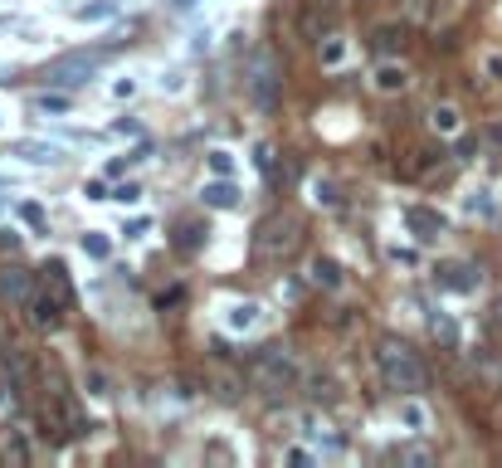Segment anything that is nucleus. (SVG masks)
<instances>
[{
	"label": "nucleus",
	"mask_w": 502,
	"mask_h": 468,
	"mask_svg": "<svg viewBox=\"0 0 502 468\" xmlns=\"http://www.w3.org/2000/svg\"><path fill=\"white\" fill-rule=\"evenodd\" d=\"M84 254H88V259H108V254H112L108 234H84Z\"/></svg>",
	"instance_id": "nucleus-23"
},
{
	"label": "nucleus",
	"mask_w": 502,
	"mask_h": 468,
	"mask_svg": "<svg viewBox=\"0 0 502 468\" xmlns=\"http://www.w3.org/2000/svg\"><path fill=\"white\" fill-rule=\"evenodd\" d=\"M376 366H381V376H386V386L395 390V395H419L424 390V361L400 342V337H386L381 347H376Z\"/></svg>",
	"instance_id": "nucleus-1"
},
{
	"label": "nucleus",
	"mask_w": 502,
	"mask_h": 468,
	"mask_svg": "<svg viewBox=\"0 0 502 468\" xmlns=\"http://www.w3.org/2000/svg\"><path fill=\"white\" fill-rule=\"evenodd\" d=\"M176 5H181V10H191V5H200V0H176Z\"/></svg>",
	"instance_id": "nucleus-36"
},
{
	"label": "nucleus",
	"mask_w": 502,
	"mask_h": 468,
	"mask_svg": "<svg viewBox=\"0 0 502 468\" xmlns=\"http://www.w3.org/2000/svg\"><path fill=\"white\" fill-rule=\"evenodd\" d=\"M346 54H351V49H346V39H341V34L317 39V59H322V69H341V64H346Z\"/></svg>",
	"instance_id": "nucleus-11"
},
{
	"label": "nucleus",
	"mask_w": 502,
	"mask_h": 468,
	"mask_svg": "<svg viewBox=\"0 0 502 468\" xmlns=\"http://www.w3.org/2000/svg\"><path fill=\"white\" fill-rule=\"evenodd\" d=\"M49 283H54V293L64 298V303H74V288H69V278H64V269H59V264L49 269Z\"/></svg>",
	"instance_id": "nucleus-26"
},
{
	"label": "nucleus",
	"mask_w": 502,
	"mask_h": 468,
	"mask_svg": "<svg viewBox=\"0 0 502 468\" xmlns=\"http://www.w3.org/2000/svg\"><path fill=\"white\" fill-rule=\"evenodd\" d=\"M64 298H49V293H39V298H29V322H34V327H59V322H64Z\"/></svg>",
	"instance_id": "nucleus-8"
},
{
	"label": "nucleus",
	"mask_w": 502,
	"mask_h": 468,
	"mask_svg": "<svg viewBox=\"0 0 502 468\" xmlns=\"http://www.w3.org/2000/svg\"><path fill=\"white\" fill-rule=\"evenodd\" d=\"M15 210H20V220H25L29 229H44V205H39V200H20Z\"/></svg>",
	"instance_id": "nucleus-21"
},
{
	"label": "nucleus",
	"mask_w": 502,
	"mask_h": 468,
	"mask_svg": "<svg viewBox=\"0 0 502 468\" xmlns=\"http://www.w3.org/2000/svg\"><path fill=\"white\" fill-rule=\"evenodd\" d=\"M395 44H405V29H395V25L376 29V49H381V54H391Z\"/></svg>",
	"instance_id": "nucleus-22"
},
{
	"label": "nucleus",
	"mask_w": 502,
	"mask_h": 468,
	"mask_svg": "<svg viewBox=\"0 0 502 468\" xmlns=\"http://www.w3.org/2000/svg\"><path fill=\"white\" fill-rule=\"evenodd\" d=\"M253 322H258V307H253V303H239V307H229V327H234V332H249Z\"/></svg>",
	"instance_id": "nucleus-20"
},
{
	"label": "nucleus",
	"mask_w": 502,
	"mask_h": 468,
	"mask_svg": "<svg viewBox=\"0 0 502 468\" xmlns=\"http://www.w3.org/2000/svg\"><path fill=\"white\" fill-rule=\"evenodd\" d=\"M439 283H444V288H458V293H473L478 274L468 269V264H448V269H439Z\"/></svg>",
	"instance_id": "nucleus-12"
},
{
	"label": "nucleus",
	"mask_w": 502,
	"mask_h": 468,
	"mask_svg": "<svg viewBox=\"0 0 502 468\" xmlns=\"http://www.w3.org/2000/svg\"><path fill=\"white\" fill-rule=\"evenodd\" d=\"M112 15H117V0H93V5L74 10V20H84V25H98V20H112Z\"/></svg>",
	"instance_id": "nucleus-16"
},
{
	"label": "nucleus",
	"mask_w": 502,
	"mask_h": 468,
	"mask_svg": "<svg viewBox=\"0 0 502 468\" xmlns=\"http://www.w3.org/2000/svg\"><path fill=\"white\" fill-rule=\"evenodd\" d=\"M5 371H10V376H15V386H25L29 381V361H25V352H20V347H5Z\"/></svg>",
	"instance_id": "nucleus-19"
},
{
	"label": "nucleus",
	"mask_w": 502,
	"mask_h": 468,
	"mask_svg": "<svg viewBox=\"0 0 502 468\" xmlns=\"http://www.w3.org/2000/svg\"><path fill=\"white\" fill-rule=\"evenodd\" d=\"M244 83H249V98H253V103H258L263 112H273V108H278V93H283V64L263 49V54H253L249 79H244Z\"/></svg>",
	"instance_id": "nucleus-5"
},
{
	"label": "nucleus",
	"mask_w": 502,
	"mask_h": 468,
	"mask_svg": "<svg viewBox=\"0 0 502 468\" xmlns=\"http://www.w3.org/2000/svg\"><path fill=\"white\" fill-rule=\"evenodd\" d=\"M112 200H117V205H137V200H141V186H132V181H127V186H117V191H112Z\"/></svg>",
	"instance_id": "nucleus-28"
},
{
	"label": "nucleus",
	"mask_w": 502,
	"mask_h": 468,
	"mask_svg": "<svg viewBox=\"0 0 502 468\" xmlns=\"http://www.w3.org/2000/svg\"><path fill=\"white\" fill-rule=\"evenodd\" d=\"M112 49L117 44H98V49H74V54H59L49 69H44V79H49V88H79V83H88L103 64L112 59Z\"/></svg>",
	"instance_id": "nucleus-3"
},
{
	"label": "nucleus",
	"mask_w": 502,
	"mask_h": 468,
	"mask_svg": "<svg viewBox=\"0 0 502 468\" xmlns=\"http://www.w3.org/2000/svg\"><path fill=\"white\" fill-rule=\"evenodd\" d=\"M10 454H15V459H20V464H25V459H29V444L20 439V434H10Z\"/></svg>",
	"instance_id": "nucleus-31"
},
{
	"label": "nucleus",
	"mask_w": 502,
	"mask_h": 468,
	"mask_svg": "<svg viewBox=\"0 0 502 468\" xmlns=\"http://www.w3.org/2000/svg\"><path fill=\"white\" fill-rule=\"evenodd\" d=\"M434 332H439V337H444V342H453V337H458V332H453V322H448V317H434Z\"/></svg>",
	"instance_id": "nucleus-32"
},
{
	"label": "nucleus",
	"mask_w": 502,
	"mask_h": 468,
	"mask_svg": "<svg viewBox=\"0 0 502 468\" xmlns=\"http://www.w3.org/2000/svg\"><path fill=\"white\" fill-rule=\"evenodd\" d=\"M405 69H400V64H381V69H376V93H405Z\"/></svg>",
	"instance_id": "nucleus-14"
},
{
	"label": "nucleus",
	"mask_w": 502,
	"mask_h": 468,
	"mask_svg": "<svg viewBox=\"0 0 502 468\" xmlns=\"http://www.w3.org/2000/svg\"><path fill=\"white\" fill-rule=\"evenodd\" d=\"M205 239H210V224L186 220V224H181V239H176V249H186V254H191V249H200Z\"/></svg>",
	"instance_id": "nucleus-18"
},
{
	"label": "nucleus",
	"mask_w": 502,
	"mask_h": 468,
	"mask_svg": "<svg viewBox=\"0 0 502 468\" xmlns=\"http://www.w3.org/2000/svg\"><path fill=\"white\" fill-rule=\"evenodd\" d=\"M0 298L29 307V298H34V274H29V269H5V274H0Z\"/></svg>",
	"instance_id": "nucleus-7"
},
{
	"label": "nucleus",
	"mask_w": 502,
	"mask_h": 468,
	"mask_svg": "<svg viewBox=\"0 0 502 468\" xmlns=\"http://www.w3.org/2000/svg\"><path fill=\"white\" fill-rule=\"evenodd\" d=\"M34 108H39V112H69V98H64V93H39Z\"/></svg>",
	"instance_id": "nucleus-24"
},
{
	"label": "nucleus",
	"mask_w": 502,
	"mask_h": 468,
	"mask_svg": "<svg viewBox=\"0 0 502 468\" xmlns=\"http://www.w3.org/2000/svg\"><path fill=\"white\" fill-rule=\"evenodd\" d=\"M312 200H317V205H336L341 195H336L332 181H312Z\"/></svg>",
	"instance_id": "nucleus-25"
},
{
	"label": "nucleus",
	"mask_w": 502,
	"mask_h": 468,
	"mask_svg": "<svg viewBox=\"0 0 502 468\" xmlns=\"http://www.w3.org/2000/svg\"><path fill=\"white\" fill-rule=\"evenodd\" d=\"M0 410H10V390L0 386Z\"/></svg>",
	"instance_id": "nucleus-35"
},
{
	"label": "nucleus",
	"mask_w": 502,
	"mask_h": 468,
	"mask_svg": "<svg viewBox=\"0 0 502 468\" xmlns=\"http://www.w3.org/2000/svg\"><path fill=\"white\" fill-rule=\"evenodd\" d=\"M400 419H405V429H410V434H424V429H429V414H424V405H419L415 395H405V400H400Z\"/></svg>",
	"instance_id": "nucleus-13"
},
{
	"label": "nucleus",
	"mask_w": 502,
	"mask_h": 468,
	"mask_svg": "<svg viewBox=\"0 0 502 468\" xmlns=\"http://www.w3.org/2000/svg\"><path fill=\"white\" fill-rule=\"evenodd\" d=\"M15 151H20V156H29V161H39V166L64 161V151H59V146H44V141H20Z\"/></svg>",
	"instance_id": "nucleus-17"
},
{
	"label": "nucleus",
	"mask_w": 502,
	"mask_h": 468,
	"mask_svg": "<svg viewBox=\"0 0 502 468\" xmlns=\"http://www.w3.org/2000/svg\"><path fill=\"white\" fill-rule=\"evenodd\" d=\"M112 132H122V137H141V122H132V117H122V122H112Z\"/></svg>",
	"instance_id": "nucleus-29"
},
{
	"label": "nucleus",
	"mask_w": 502,
	"mask_h": 468,
	"mask_svg": "<svg viewBox=\"0 0 502 468\" xmlns=\"http://www.w3.org/2000/svg\"><path fill=\"white\" fill-rule=\"evenodd\" d=\"M405 224L415 229L419 244H434V239H439V234L448 229L444 215H439V210H424V205H410V210H405Z\"/></svg>",
	"instance_id": "nucleus-6"
},
{
	"label": "nucleus",
	"mask_w": 502,
	"mask_h": 468,
	"mask_svg": "<svg viewBox=\"0 0 502 468\" xmlns=\"http://www.w3.org/2000/svg\"><path fill=\"white\" fill-rule=\"evenodd\" d=\"M88 390H93V395H108V381H103V376L93 371V376H88Z\"/></svg>",
	"instance_id": "nucleus-33"
},
{
	"label": "nucleus",
	"mask_w": 502,
	"mask_h": 468,
	"mask_svg": "<svg viewBox=\"0 0 502 468\" xmlns=\"http://www.w3.org/2000/svg\"><path fill=\"white\" fill-rule=\"evenodd\" d=\"M210 171H215V176H229V171H234V156L215 146V151H210Z\"/></svg>",
	"instance_id": "nucleus-27"
},
{
	"label": "nucleus",
	"mask_w": 502,
	"mask_h": 468,
	"mask_svg": "<svg viewBox=\"0 0 502 468\" xmlns=\"http://www.w3.org/2000/svg\"><path fill=\"white\" fill-rule=\"evenodd\" d=\"M303 239V224L298 215H268V220L258 224V239H253V254L258 259H288L293 249Z\"/></svg>",
	"instance_id": "nucleus-4"
},
{
	"label": "nucleus",
	"mask_w": 502,
	"mask_h": 468,
	"mask_svg": "<svg viewBox=\"0 0 502 468\" xmlns=\"http://www.w3.org/2000/svg\"><path fill=\"white\" fill-rule=\"evenodd\" d=\"M488 74H493V79H502V54H493V59H488Z\"/></svg>",
	"instance_id": "nucleus-34"
},
{
	"label": "nucleus",
	"mask_w": 502,
	"mask_h": 468,
	"mask_svg": "<svg viewBox=\"0 0 502 468\" xmlns=\"http://www.w3.org/2000/svg\"><path fill=\"white\" fill-rule=\"evenodd\" d=\"M84 195H88V200H112V195H108V186H103V181H88V186H84Z\"/></svg>",
	"instance_id": "nucleus-30"
},
{
	"label": "nucleus",
	"mask_w": 502,
	"mask_h": 468,
	"mask_svg": "<svg viewBox=\"0 0 502 468\" xmlns=\"http://www.w3.org/2000/svg\"><path fill=\"white\" fill-rule=\"evenodd\" d=\"M244 376H249L258 390H293V381H298V361L288 357V352H278V347H258V352H249V361H244Z\"/></svg>",
	"instance_id": "nucleus-2"
},
{
	"label": "nucleus",
	"mask_w": 502,
	"mask_h": 468,
	"mask_svg": "<svg viewBox=\"0 0 502 468\" xmlns=\"http://www.w3.org/2000/svg\"><path fill=\"white\" fill-rule=\"evenodd\" d=\"M200 200H205L210 210H234V205H239V191L220 176V181H205V186H200Z\"/></svg>",
	"instance_id": "nucleus-10"
},
{
	"label": "nucleus",
	"mask_w": 502,
	"mask_h": 468,
	"mask_svg": "<svg viewBox=\"0 0 502 468\" xmlns=\"http://www.w3.org/2000/svg\"><path fill=\"white\" fill-rule=\"evenodd\" d=\"M307 283H312V288L336 293V288H341V264H336V259H327V254H317V259L307 264Z\"/></svg>",
	"instance_id": "nucleus-9"
},
{
	"label": "nucleus",
	"mask_w": 502,
	"mask_h": 468,
	"mask_svg": "<svg viewBox=\"0 0 502 468\" xmlns=\"http://www.w3.org/2000/svg\"><path fill=\"white\" fill-rule=\"evenodd\" d=\"M429 122H434V132H444V137H453V132L463 127V117H458V108H453V103H439V108L429 112Z\"/></svg>",
	"instance_id": "nucleus-15"
}]
</instances>
